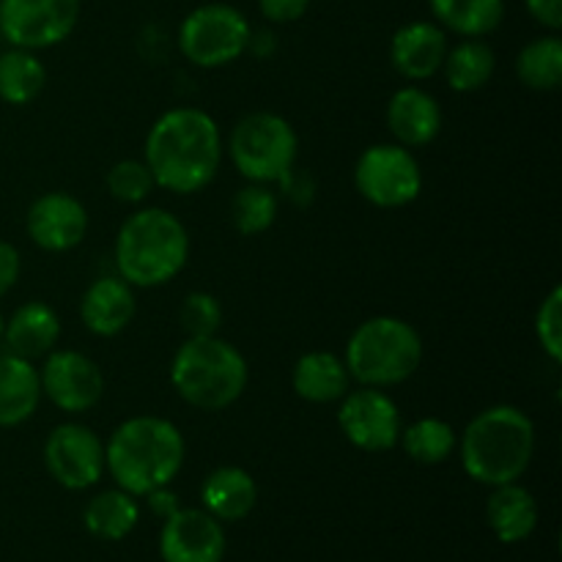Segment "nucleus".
Returning <instances> with one entry per match:
<instances>
[{
  "instance_id": "5701e85b",
  "label": "nucleus",
  "mask_w": 562,
  "mask_h": 562,
  "mask_svg": "<svg viewBox=\"0 0 562 562\" xmlns=\"http://www.w3.org/2000/svg\"><path fill=\"white\" fill-rule=\"evenodd\" d=\"M486 519L499 541L521 543L536 532L538 503L525 486H519V481L494 486L486 505Z\"/></svg>"
},
{
  "instance_id": "bb28decb",
  "label": "nucleus",
  "mask_w": 562,
  "mask_h": 562,
  "mask_svg": "<svg viewBox=\"0 0 562 562\" xmlns=\"http://www.w3.org/2000/svg\"><path fill=\"white\" fill-rule=\"evenodd\" d=\"M47 82V69L33 49L11 47L0 55V99L14 108H25Z\"/></svg>"
},
{
  "instance_id": "72a5a7b5",
  "label": "nucleus",
  "mask_w": 562,
  "mask_h": 562,
  "mask_svg": "<svg viewBox=\"0 0 562 562\" xmlns=\"http://www.w3.org/2000/svg\"><path fill=\"white\" fill-rule=\"evenodd\" d=\"M311 0H258V9L267 16L269 22H278V25H289L296 22L307 11Z\"/></svg>"
},
{
  "instance_id": "4c0bfd02",
  "label": "nucleus",
  "mask_w": 562,
  "mask_h": 562,
  "mask_svg": "<svg viewBox=\"0 0 562 562\" xmlns=\"http://www.w3.org/2000/svg\"><path fill=\"white\" fill-rule=\"evenodd\" d=\"M3 329H5V318L3 313H0V340H3Z\"/></svg>"
},
{
  "instance_id": "f257e3e1",
  "label": "nucleus",
  "mask_w": 562,
  "mask_h": 562,
  "mask_svg": "<svg viewBox=\"0 0 562 562\" xmlns=\"http://www.w3.org/2000/svg\"><path fill=\"white\" fill-rule=\"evenodd\" d=\"M146 159L154 181L173 195L206 190L223 159V135L206 110L173 108L146 135Z\"/></svg>"
},
{
  "instance_id": "aec40b11",
  "label": "nucleus",
  "mask_w": 562,
  "mask_h": 562,
  "mask_svg": "<svg viewBox=\"0 0 562 562\" xmlns=\"http://www.w3.org/2000/svg\"><path fill=\"white\" fill-rule=\"evenodd\" d=\"M201 503L217 521H241L256 510V477L241 467H220L209 472L201 486Z\"/></svg>"
},
{
  "instance_id": "393cba45",
  "label": "nucleus",
  "mask_w": 562,
  "mask_h": 562,
  "mask_svg": "<svg viewBox=\"0 0 562 562\" xmlns=\"http://www.w3.org/2000/svg\"><path fill=\"white\" fill-rule=\"evenodd\" d=\"M439 27L464 38H483L499 27L505 16V0H428Z\"/></svg>"
},
{
  "instance_id": "7c9ffc66",
  "label": "nucleus",
  "mask_w": 562,
  "mask_h": 562,
  "mask_svg": "<svg viewBox=\"0 0 562 562\" xmlns=\"http://www.w3.org/2000/svg\"><path fill=\"white\" fill-rule=\"evenodd\" d=\"M104 184H108V192L119 203H130V206H137V203L146 201L154 192L157 181H154L151 170L143 159H121L104 176Z\"/></svg>"
},
{
  "instance_id": "b1692460",
  "label": "nucleus",
  "mask_w": 562,
  "mask_h": 562,
  "mask_svg": "<svg viewBox=\"0 0 562 562\" xmlns=\"http://www.w3.org/2000/svg\"><path fill=\"white\" fill-rule=\"evenodd\" d=\"M86 530L102 541H124L140 521V505L124 488H104L88 499L82 510Z\"/></svg>"
},
{
  "instance_id": "c756f323",
  "label": "nucleus",
  "mask_w": 562,
  "mask_h": 562,
  "mask_svg": "<svg viewBox=\"0 0 562 562\" xmlns=\"http://www.w3.org/2000/svg\"><path fill=\"white\" fill-rule=\"evenodd\" d=\"M278 220V195L267 184H247L231 203V223L241 236H258Z\"/></svg>"
},
{
  "instance_id": "f704fd0d",
  "label": "nucleus",
  "mask_w": 562,
  "mask_h": 562,
  "mask_svg": "<svg viewBox=\"0 0 562 562\" xmlns=\"http://www.w3.org/2000/svg\"><path fill=\"white\" fill-rule=\"evenodd\" d=\"M20 272H22L20 250H16L11 241L0 239V296H5L11 289H14L16 280H20Z\"/></svg>"
},
{
  "instance_id": "c9c22d12",
  "label": "nucleus",
  "mask_w": 562,
  "mask_h": 562,
  "mask_svg": "<svg viewBox=\"0 0 562 562\" xmlns=\"http://www.w3.org/2000/svg\"><path fill=\"white\" fill-rule=\"evenodd\" d=\"M527 11L538 25L549 27V31H560L562 27V0H525Z\"/></svg>"
},
{
  "instance_id": "2f4dec72",
  "label": "nucleus",
  "mask_w": 562,
  "mask_h": 562,
  "mask_svg": "<svg viewBox=\"0 0 562 562\" xmlns=\"http://www.w3.org/2000/svg\"><path fill=\"white\" fill-rule=\"evenodd\" d=\"M179 322L187 338H209V335H217L220 327H223V305L209 291H192L181 302Z\"/></svg>"
},
{
  "instance_id": "4468645a",
  "label": "nucleus",
  "mask_w": 562,
  "mask_h": 562,
  "mask_svg": "<svg viewBox=\"0 0 562 562\" xmlns=\"http://www.w3.org/2000/svg\"><path fill=\"white\" fill-rule=\"evenodd\" d=\"M25 231L42 250L69 252L86 239L88 212L69 192H44L27 209Z\"/></svg>"
},
{
  "instance_id": "473e14b6",
  "label": "nucleus",
  "mask_w": 562,
  "mask_h": 562,
  "mask_svg": "<svg viewBox=\"0 0 562 562\" xmlns=\"http://www.w3.org/2000/svg\"><path fill=\"white\" fill-rule=\"evenodd\" d=\"M536 335L543 355L552 362H562V289L554 285L536 313Z\"/></svg>"
},
{
  "instance_id": "cd10ccee",
  "label": "nucleus",
  "mask_w": 562,
  "mask_h": 562,
  "mask_svg": "<svg viewBox=\"0 0 562 562\" xmlns=\"http://www.w3.org/2000/svg\"><path fill=\"white\" fill-rule=\"evenodd\" d=\"M516 75L532 91H558L562 86V42L558 33L525 44L516 58Z\"/></svg>"
},
{
  "instance_id": "7ed1b4c3",
  "label": "nucleus",
  "mask_w": 562,
  "mask_h": 562,
  "mask_svg": "<svg viewBox=\"0 0 562 562\" xmlns=\"http://www.w3.org/2000/svg\"><path fill=\"white\" fill-rule=\"evenodd\" d=\"M119 278L132 289H159L190 261V234L168 209L146 206L121 223L113 247Z\"/></svg>"
},
{
  "instance_id": "6e6552de",
  "label": "nucleus",
  "mask_w": 562,
  "mask_h": 562,
  "mask_svg": "<svg viewBox=\"0 0 562 562\" xmlns=\"http://www.w3.org/2000/svg\"><path fill=\"white\" fill-rule=\"evenodd\" d=\"M252 27L239 9L228 3H206L184 16L179 27V49L192 66L220 69L250 49Z\"/></svg>"
},
{
  "instance_id": "0eeeda50",
  "label": "nucleus",
  "mask_w": 562,
  "mask_h": 562,
  "mask_svg": "<svg viewBox=\"0 0 562 562\" xmlns=\"http://www.w3.org/2000/svg\"><path fill=\"white\" fill-rule=\"evenodd\" d=\"M300 137L294 126L278 113H250L234 126L228 137V154L234 168L252 184L285 181L294 170Z\"/></svg>"
},
{
  "instance_id": "a878e982",
  "label": "nucleus",
  "mask_w": 562,
  "mask_h": 562,
  "mask_svg": "<svg viewBox=\"0 0 562 562\" xmlns=\"http://www.w3.org/2000/svg\"><path fill=\"white\" fill-rule=\"evenodd\" d=\"M445 80L453 91L472 93L481 91L488 80L494 77L497 69V55L481 38H464L456 47H448L445 55Z\"/></svg>"
},
{
  "instance_id": "c85d7f7f",
  "label": "nucleus",
  "mask_w": 562,
  "mask_h": 562,
  "mask_svg": "<svg viewBox=\"0 0 562 562\" xmlns=\"http://www.w3.org/2000/svg\"><path fill=\"white\" fill-rule=\"evenodd\" d=\"M401 445H404L406 456L417 464L437 467L453 456L459 437H456L453 426L439 417H420L412 426L401 428Z\"/></svg>"
},
{
  "instance_id": "f8f14e48",
  "label": "nucleus",
  "mask_w": 562,
  "mask_h": 562,
  "mask_svg": "<svg viewBox=\"0 0 562 562\" xmlns=\"http://www.w3.org/2000/svg\"><path fill=\"white\" fill-rule=\"evenodd\" d=\"M338 426L344 437L366 453L393 450L401 439V412L395 401L379 387L349 390L340 398Z\"/></svg>"
},
{
  "instance_id": "39448f33",
  "label": "nucleus",
  "mask_w": 562,
  "mask_h": 562,
  "mask_svg": "<svg viewBox=\"0 0 562 562\" xmlns=\"http://www.w3.org/2000/svg\"><path fill=\"white\" fill-rule=\"evenodd\" d=\"M250 368L228 340L187 338L170 362V384L184 404L201 412H223L245 395Z\"/></svg>"
},
{
  "instance_id": "2eb2a0df",
  "label": "nucleus",
  "mask_w": 562,
  "mask_h": 562,
  "mask_svg": "<svg viewBox=\"0 0 562 562\" xmlns=\"http://www.w3.org/2000/svg\"><path fill=\"white\" fill-rule=\"evenodd\" d=\"M159 554L165 562H223V525L203 508H179L165 519Z\"/></svg>"
},
{
  "instance_id": "20e7f679",
  "label": "nucleus",
  "mask_w": 562,
  "mask_h": 562,
  "mask_svg": "<svg viewBox=\"0 0 562 562\" xmlns=\"http://www.w3.org/2000/svg\"><path fill=\"white\" fill-rule=\"evenodd\" d=\"M461 467L483 486L516 483L536 453V426L519 406L497 404L467 423L459 445Z\"/></svg>"
},
{
  "instance_id": "a211bd4d",
  "label": "nucleus",
  "mask_w": 562,
  "mask_h": 562,
  "mask_svg": "<svg viewBox=\"0 0 562 562\" xmlns=\"http://www.w3.org/2000/svg\"><path fill=\"white\" fill-rule=\"evenodd\" d=\"M137 311L135 289L119 274L97 278L80 300V318L97 338H115L132 324Z\"/></svg>"
},
{
  "instance_id": "423d86ee",
  "label": "nucleus",
  "mask_w": 562,
  "mask_h": 562,
  "mask_svg": "<svg viewBox=\"0 0 562 562\" xmlns=\"http://www.w3.org/2000/svg\"><path fill=\"white\" fill-rule=\"evenodd\" d=\"M344 362L349 376L362 387H395L420 368V333L404 318L373 316L351 333Z\"/></svg>"
},
{
  "instance_id": "1a4fd4ad",
  "label": "nucleus",
  "mask_w": 562,
  "mask_h": 562,
  "mask_svg": "<svg viewBox=\"0 0 562 562\" xmlns=\"http://www.w3.org/2000/svg\"><path fill=\"white\" fill-rule=\"evenodd\" d=\"M355 187L379 209H401L417 201L423 173L412 148L398 143H376L366 148L355 165Z\"/></svg>"
},
{
  "instance_id": "ddd939ff",
  "label": "nucleus",
  "mask_w": 562,
  "mask_h": 562,
  "mask_svg": "<svg viewBox=\"0 0 562 562\" xmlns=\"http://www.w3.org/2000/svg\"><path fill=\"white\" fill-rule=\"evenodd\" d=\"M42 395L66 415L91 412L104 395V373L91 357L75 349H53L38 368Z\"/></svg>"
},
{
  "instance_id": "412c9836",
  "label": "nucleus",
  "mask_w": 562,
  "mask_h": 562,
  "mask_svg": "<svg viewBox=\"0 0 562 562\" xmlns=\"http://www.w3.org/2000/svg\"><path fill=\"white\" fill-rule=\"evenodd\" d=\"M42 401V382L33 362L14 355H0V428H14L31 420Z\"/></svg>"
},
{
  "instance_id": "9b49d317",
  "label": "nucleus",
  "mask_w": 562,
  "mask_h": 562,
  "mask_svg": "<svg viewBox=\"0 0 562 562\" xmlns=\"http://www.w3.org/2000/svg\"><path fill=\"white\" fill-rule=\"evenodd\" d=\"M44 467L69 492L91 488L104 475V442L82 423H60L47 434Z\"/></svg>"
},
{
  "instance_id": "f03ea898",
  "label": "nucleus",
  "mask_w": 562,
  "mask_h": 562,
  "mask_svg": "<svg viewBox=\"0 0 562 562\" xmlns=\"http://www.w3.org/2000/svg\"><path fill=\"white\" fill-rule=\"evenodd\" d=\"M184 434L165 417H130L104 442V472L132 497L170 486L184 467Z\"/></svg>"
},
{
  "instance_id": "e433bc0d",
  "label": "nucleus",
  "mask_w": 562,
  "mask_h": 562,
  "mask_svg": "<svg viewBox=\"0 0 562 562\" xmlns=\"http://www.w3.org/2000/svg\"><path fill=\"white\" fill-rule=\"evenodd\" d=\"M146 503H148V508H151V514L159 516L162 521L181 508L179 497H176L168 486H159V488H154V492H148Z\"/></svg>"
},
{
  "instance_id": "9d476101",
  "label": "nucleus",
  "mask_w": 562,
  "mask_h": 562,
  "mask_svg": "<svg viewBox=\"0 0 562 562\" xmlns=\"http://www.w3.org/2000/svg\"><path fill=\"white\" fill-rule=\"evenodd\" d=\"M80 22V0H0V36L20 49L66 42Z\"/></svg>"
},
{
  "instance_id": "6ab92c4d",
  "label": "nucleus",
  "mask_w": 562,
  "mask_h": 562,
  "mask_svg": "<svg viewBox=\"0 0 562 562\" xmlns=\"http://www.w3.org/2000/svg\"><path fill=\"white\" fill-rule=\"evenodd\" d=\"M60 338V318L47 302L31 300L25 305L16 307L9 318H5L3 344L9 355L22 357V360L33 362L47 357L49 351L58 346Z\"/></svg>"
},
{
  "instance_id": "dca6fc26",
  "label": "nucleus",
  "mask_w": 562,
  "mask_h": 562,
  "mask_svg": "<svg viewBox=\"0 0 562 562\" xmlns=\"http://www.w3.org/2000/svg\"><path fill=\"white\" fill-rule=\"evenodd\" d=\"M448 55V33L437 22L415 20L390 38V64L404 80L423 82L437 75Z\"/></svg>"
},
{
  "instance_id": "4be33fe9",
  "label": "nucleus",
  "mask_w": 562,
  "mask_h": 562,
  "mask_svg": "<svg viewBox=\"0 0 562 562\" xmlns=\"http://www.w3.org/2000/svg\"><path fill=\"white\" fill-rule=\"evenodd\" d=\"M349 382L344 357L333 351H307L296 360L291 373L294 393L307 404H335L349 393Z\"/></svg>"
},
{
  "instance_id": "f3484780",
  "label": "nucleus",
  "mask_w": 562,
  "mask_h": 562,
  "mask_svg": "<svg viewBox=\"0 0 562 562\" xmlns=\"http://www.w3.org/2000/svg\"><path fill=\"white\" fill-rule=\"evenodd\" d=\"M387 126L398 146H431L442 132V108L426 88L404 86L390 97Z\"/></svg>"
}]
</instances>
